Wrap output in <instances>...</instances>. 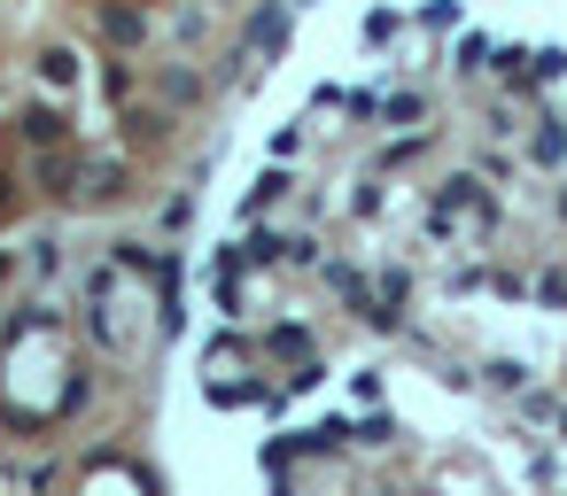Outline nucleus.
Instances as JSON below:
<instances>
[{
	"label": "nucleus",
	"mask_w": 567,
	"mask_h": 496,
	"mask_svg": "<svg viewBox=\"0 0 567 496\" xmlns=\"http://www.w3.org/2000/svg\"><path fill=\"white\" fill-rule=\"evenodd\" d=\"M459 225H474V233H498V202L482 194V179H451V187L436 194L428 233H459Z\"/></svg>",
	"instance_id": "obj_1"
},
{
	"label": "nucleus",
	"mask_w": 567,
	"mask_h": 496,
	"mask_svg": "<svg viewBox=\"0 0 567 496\" xmlns=\"http://www.w3.org/2000/svg\"><path fill=\"white\" fill-rule=\"evenodd\" d=\"M288 32H296V9H288V0H265V9L250 16V24H241V55H288Z\"/></svg>",
	"instance_id": "obj_2"
},
{
	"label": "nucleus",
	"mask_w": 567,
	"mask_h": 496,
	"mask_svg": "<svg viewBox=\"0 0 567 496\" xmlns=\"http://www.w3.org/2000/svg\"><path fill=\"white\" fill-rule=\"evenodd\" d=\"M102 39H109V47H140V39H148V9L109 0V9H102Z\"/></svg>",
	"instance_id": "obj_3"
},
{
	"label": "nucleus",
	"mask_w": 567,
	"mask_h": 496,
	"mask_svg": "<svg viewBox=\"0 0 567 496\" xmlns=\"http://www.w3.org/2000/svg\"><path fill=\"white\" fill-rule=\"evenodd\" d=\"M327 287H335L358 318H373V287H366V272H358V264H327Z\"/></svg>",
	"instance_id": "obj_4"
},
{
	"label": "nucleus",
	"mask_w": 567,
	"mask_h": 496,
	"mask_svg": "<svg viewBox=\"0 0 567 496\" xmlns=\"http://www.w3.org/2000/svg\"><path fill=\"white\" fill-rule=\"evenodd\" d=\"M32 179H39L47 194H62V202H70V179H78V155H55V147H39V163H32Z\"/></svg>",
	"instance_id": "obj_5"
},
{
	"label": "nucleus",
	"mask_w": 567,
	"mask_h": 496,
	"mask_svg": "<svg viewBox=\"0 0 567 496\" xmlns=\"http://www.w3.org/2000/svg\"><path fill=\"white\" fill-rule=\"evenodd\" d=\"M16 125H24V140H32V147H62V109H47V102H32V109H24Z\"/></svg>",
	"instance_id": "obj_6"
},
{
	"label": "nucleus",
	"mask_w": 567,
	"mask_h": 496,
	"mask_svg": "<svg viewBox=\"0 0 567 496\" xmlns=\"http://www.w3.org/2000/svg\"><path fill=\"white\" fill-rule=\"evenodd\" d=\"M257 350H265V357H280V365H303V357H311V334H303V326H273Z\"/></svg>",
	"instance_id": "obj_7"
},
{
	"label": "nucleus",
	"mask_w": 567,
	"mask_h": 496,
	"mask_svg": "<svg viewBox=\"0 0 567 496\" xmlns=\"http://www.w3.org/2000/svg\"><path fill=\"white\" fill-rule=\"evenodd\" d=\"M529 155H536V163H567V117H544V125L529 132Z\"/></svg>",
	"instance_id": "obj_8"
},
{
	"label": "nucleus",
	"mask_w": 567,
	"mask_h": 496,
	"mask_svg": "<svg viewBox=\"0 0 567 496\" xmlns=\"http://www.w3.org/2000/svg\"><path fill=\"white\" fill-rule=\"evenodd\" d=\"M288 187H296V179H288V172H265V179H257V187H250V202H241V217H265V210H273V202H280V194H288Z\"/></svg>",
	"instance_id": "obj_9"
},
{
	"label": "nucleus",
	"mask_w": 567,
	"mask_h": 496,
	"mask_svg": "<svg viewBox=\"0 0 567 496\" xmlns=\"http://www.w3.org/2000/svg\"><path fill=\"white\" fill-rule=\"evenodd\" d=\"M373 109H381L389 125H420V117H428V94H389V102H373Z\"/></svg>",
	"instance_id": "obj_10"
},
{
	"label": "nucleus",
	"mask_w": 567,
	"mask_h": 496,
	"mask_svg": "<svg viewBox=\"0 0 567 496\" xmlns=\"http://www.w3.org/2000/svg\"><path fill=\"white\" fill-rule=\"evenodd\" d=\"M39 78H47V86H70V78H78V55H70V47H47V55H39Z\"/></svg>",
	"instance_id": "obj_11"
},
{
	"label": "nucleus",
	"mask_w": 567,
	"mask_h": 496,
	"mask_svg": "<svg viewBox=\"0 0 567 496\" xmlns=\"http://www.w3.org/2000/svg\"><path fill=\"white\" fill-rule=\"evenodd\" d=\"M482 380H490V388H529V365H521V357H490V365H482Z\"/></svg>",
	"instance_id": "obj_12"
},
{
	"label": "nucleus",
	"mask_w": 567,
	"mask_h": 496,
	"mask_svg": "<svg viewBox=\"0 0 567 496\" xmlns=\"http://www.w3.org/2000/svg\"><path fill=\"white\" fill-rule=\"evenodd\" d=\"M125 132H132V140H164V132H172V117H164V109H132V117H125Z\"/></svg>",
	"instance_id": "obj_13"
},
{
	"label": "nucleus",
	"mask_w": 567,
	"mask_h": 496,
	"mask_svg": "<svg viewBox=\"0 0 567 496\" xmlns=\"http://www.w3.org/2000/svg\"><path fill=\"white\" fill-rule=\"evenodd\" d=\"M350 442L381 450V442H396V420H381V411H373V420H358V427H350Z\"/></svg>",
	"instance_id": "obj_14"
},
{
	"label": "nucleus",
	"mask_w": 567,
	"mask_h": 496,
	"mask_svg": "<svg viewBox=\"0 0 567 496\" xmlns=\"http://www.w3.org/2000/svg\"><path fill=\"white\" fill-rule=\"evenodd\" d=\"M164 102H202V78L195 70H164Z\"/></svg>",
	"instance_id": "obj_15"
},
{
	"label": "nucleus",
	"mask_w": 567,
	"mask_h": 496,
	"mask_svg": "<svg viewBox=\"0 0 567 496\" xmlns=\"http://www.w3.org/2000/svg\"><path fill=\"white\" fill-rule=\"evenodd\" d=\"M559 70H567V47H536L529 55V78H559Z\"/></svg>",
	"instance_id": "obj_16"
},
{
	"label": "nucleus",
	"mask_w": 567,
	"mask_h": 496,
	"mask_svg": "<svg viewBox=\"0 0 567 496\" xmlns=\"http://www.w3.org/2000/svg\"><path fill=\"white\" fill-rule=\"evenodd\" d=\"M482 62H490V39L466 32V39H459V70H482Z\"/></svg>",
	"instance_id": "obj_17"
},
{
	"label": "nucleus",
	"mask_w": 567,
	"mask_h": 496,
	"mask_svg": "<svg viewBox=\"0 0 567 496\" xmlns=\"http://www.w3.org/2000/svg\"><path fill=\"white\" fill-rule=\"evenodd\" d=\"M420 24H436V32H451V24H459V0H428V9H420Z\"/></svg>",
	"instance_id": "obj_18"
},
{
	"label": "nucleus",
	"mask_w": 567,
	"mask_h": 496,
	"mask_svg": "<svg viewBox=\"0 0 567 496\" xmlns=\"http://www.w3.org/2000/svg\"><path fill=\"white\" fill-rule=\"evenodd\" d=\"M536 295H544V310H567V280H559V272H544Z\"/></svg>",
	"instance_id": "obj_19"
},
{
	"label": "nucleus",
	"mask_w": 567,
	"mask_h": 496,
	"mask_svg": "<svg viewBox=\"0 0 567 496\" xmlns=\"http://www.w3.org/2000/svg\"><path fill=\"white\" fill-rule=\"evenodd\" d=\"M389 32H396V16H389V9H373V16H366V47H381Z\"/></svg>",
	"instance_id": "obj_20"
},
{
	"label": "nucleus",
	"mask_w": 567,
	"mask_h": 496,
	"mask_svg": "<svg viewBox=\"0 0 567 496\" xmlns=\"http://www.w3.org/2000/svg\"><path fill=\"white\" fill-rule=\"evenodd\" d=\"M559 217H567V187H559Z\"/></svg>",
	"instance_id": "obj_21"
},
{
	"label": "nucleus",
	"mask_w": 567,
	"mask_h": 496,
	"mask_svg": "<svg viewBox=\"0 0 567 496\" xmlns=\"http://www.w3.org/2000/svg\"><path fill=\"white\" fill-rule=\"evenodd\" d=\"M288 9H311V0H288Z\"/></svg>",
	"instance_id": "obj_22"
},
{
	"label": "nucleus",
	"mask_w": 567,
	"mask_h": 496,
	"mask_svg": "<svg viewBox=\"0 0 567 496\" xmlns=\"http://www.w3.org/2000/svg\"><path fill=\"white\" fill-rule=\"evenodd\" d=\"M559 435H567V411H559Z\"/></svg>",
	"instance_id": "obj_23"
}]
</instances>
